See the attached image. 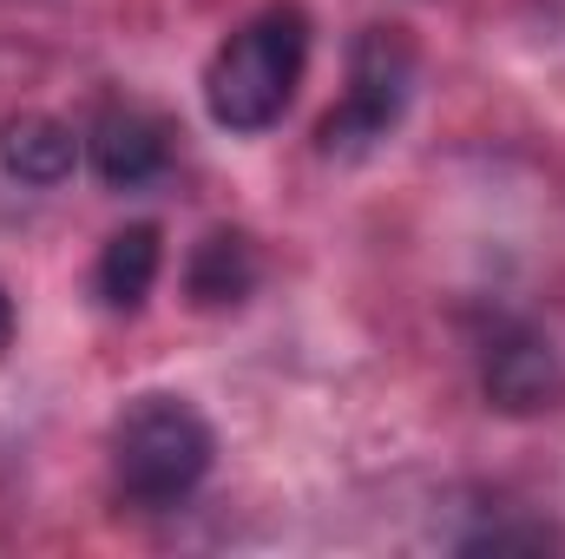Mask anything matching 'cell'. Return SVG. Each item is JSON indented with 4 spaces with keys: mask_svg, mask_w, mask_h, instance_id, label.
Instances as JSON below:
<instances>
[{
    "mask_svg": "<svg viewBox=\"0 0 565 559\" xmlns=\"http://www.w3.org/2000/svg\"><path fill=\"white\" fill-rule=\"evenodd\" d=\"M302 66H309V13L296 0H277L217 46L204 73V106L224 133H264L289 113Z\"/></svg>",
    "mask_w": 565,
    "mask_h": 559,
    "instance_id": "6da1fadb",
    "label": "cell"
},
{
    "mask_svg": "<svg viewBox=\"0 0 565 559\" xmlns=\"http://www.w3.org/2000/svg\"><path fill=\"white\" fill-rule=\"evenodd\" d=\"M211 421L178 395H139L113 428V481L132 507H171L211 474Z\"/></svg>",
    "mask_w": 565,
    "mask_h": 559,
    "instance_id": "7a4b0ae2",
    "label": "cell"
},
{
    "mask_svg": "<svg viewBox=\"0 0 565 559\" xmlns=\"http://www.w3.org/2000/svg\"><path fill=\"white\" fill-rule=\"evenodd\" d=\"M408 93H415V46L402 40V27H369L355 40V60H349V93L342 106L322 119V151L329 158H362L388 139L408 113Z\"/></svg>",
    "mask_w": 565,
    "mask_h": 559,
    "instance_id": "3957f363",
    "label": "cell"
},
{
    "mask_svg": "<svg viewBox=\"0 0 565 559\" xmlns=\"http://www.w3.org/2000/svg\"><path fill=\"white\" fill-rule=\"evenodd\" d=\"M487 395L507 415H540L565 402V369L553 356V342L526 336V329H500L487 342Z\"/></svg>",
    "mask_w": 565,
    "mask_h": 559,
    "instance_id": "277c9868",
    "label": "cell"
},
{
    "mask_svg": "<svg viewBox=\"0 0 565 559\" xmlns=\"http://www.w3.org/2000/svg\"><path fill=\"white\" fill-rule=\"evenodd\" d=\"M164 158H171V126H164L158 113H145V106H113V113H99V126H93V165H99V178H106L113 191L151 184V178L164 171Z\"/></svg>",
    "mask_w": 565,
    "mask_h": 559,
    "instance_id": "5b68a950",
    "label": "cell"
},
{
    "mask_svg": "<svg viewBox=\"0 0 565 559\" xmlns=\"http://www.w3.org/2000/svg\"><path fill=\"white\" fill-rule=\"evenodd\" d=\"M73 158H79V139L53 113H20V119L0 126V165L20 184H66L73 178Z\"/></svg>",
    "mask_w": 565,
    "mask_h": 559,
    "instance_id": "8992f818",
    "label": "cell"
},
{
    "mask_svg": "<svg viewBox=\"0 0 565 559\" xmlns=\"http://www.w3.org/2000/svg\"><path fill=\"white\" fill-rule=\"evenodd\" d=\"M184 283H191V303H198V309H231V303H244V296L257 289V251H250V238L211 231V238L198 244Z\"/></svg>",
    "mask_w": 565,
    "mask_h": 559,
    "instance_id": "52a82bcc",
    "label": "cell"
},
{
    "mask_svg": "<svg viewBox=\"0 0 565 559\" xmlns=\"http://www.w3.org/2000/svg\"><path fill=\"white\" fill-rule=\"evenodd\" d=\"M158 231L151 224H126L106 251H99V296L113 303V309H139L145 296H151V283H158Z\"/></svg>",
    "mask_w": 565,
    "mask_h": 559,
    "instance_id": "ba28073f",
    "label": "cell"
},
{
    "mask_svg": "<svg viewBox=\"0 0 565 559\" xmlns=\"http://www.w3.org/2000/svg\"><path fill=\"white\" fill-rule=\"evenodd\" d=\"M13 342V303H7V289H0V349Z\"/></svg>",
    "mask_w": 565,
    "mask_h": 559,
    "instance_id": "9c48e42d",
    "label": "cell"
}]
</instances>
